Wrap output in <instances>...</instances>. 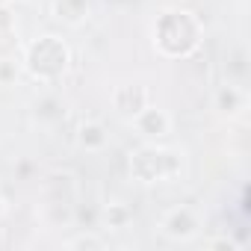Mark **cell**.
Instances as JSON below:
<instances>
[{"label": "cell", "mask_w": 251, "mask_h": 251, "mask_svg": "<svg viewBox=\"0 0 251 251\" xmlns=\"http://www.w3.org/2000/svg\"><path fill=\"white\" fill-rule=\"evenodd\" d=\"M86 245H100V242H98V239H92V236H80V239L68 242V248H86Z\"/></svg>", "instance_id": "1"}]
</instances>
